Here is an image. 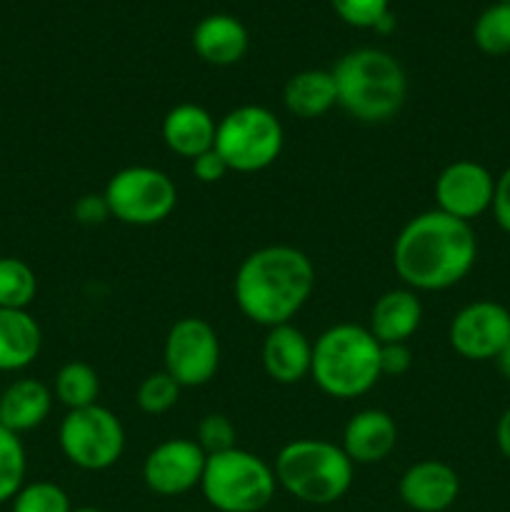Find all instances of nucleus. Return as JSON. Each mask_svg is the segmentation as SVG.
I'll return each mask as SVG.
<instances>
[{
	"label": "nucleus",
	"mask_w": 510,
	"mask_h": 512,
	"mask_svg": "<svg viewBox=\"0 0 510 512\" xmlns=\"http://www.w3.org/2000/svg\"><path fill=\"white\" fill-rule=\"evenodd\" d=\"M478 260L473 225L435 210L415 215L393 243V268L405 288L440 293L468 278Z\"/></svg>",
	"instance_id": "obj_1"
},
{
	"label": "nucleus",
	"mask_w": 510,
	"mask_h": 512,
	"mask_svg": "<svg viewBox=\"0 0 510 512\" xmlns=\"http://www.w3.org/2000/svg\"><path fill=\"white\" fill-rule=\"evenodd\" d=\"M315 290V265L293 245H265L245 255L233 278L240 313L255 325L293 323Z\"/></svg>",
	"instance_id": "obj_2"
},
{
	"label": "nucleus",
	"mask_w": 510,
	"mask_h": 512,
	"mask_svg": "<svg viewBox=\"0 0 510 512\" xmlns=\"http://www.w3.org/2000/svg\"><path fill=\"white\" fill-rule=\"evenodd\" d=\"M338 105L358 123L393 120L408 98V75L395 55L380 48H355L330 70Z\"/></svg>",
	"instance_id": "obj_3"
},
{
	"label": "nucleus",
	"mask_w": 510,
	"mask_h": 512,
	"mask_svg": "<svg viewBox=\"0 0 510 512\" xmlns=\"http://www.w3.org/2000/svg\"><path fill=\"white\" fill-rule=\"evenodd\" d=\"M310 378L320 393L353 400L370 393L380 375V343L365 325L338 323L315 338Z\"/></svg>",
	"instance_id": "obj_4"
},
{
	"label": "nucleus",
	"mask_w": 510,
	"mask_h": 512,
	"mask_svg": "<svg viewBox=\"0 0 510 512\" xmlns=\"http://www.w3.org/2000/svg\"><path fill=\"white\" fill-rule=\"evenodd\" d=\"M275 480L290 498L305 505H333L348 495L355 465L340 445L323 438H298L280 448Z\"/></svg>",
	"instance_id": "obj_5"
},
{
	"label": "nucleus",
	"mask_w": 510,
	"mask_h": 512,
	"mask_svg": "<svg viewBox=\"0 0 510 512\" xmlns=\"http://www.w3.org/2000/svg\"><path fill=\"white\" fill-rule=\"evenodd\" d=\"M200 490L205 503L218 512H260L273 503L278 480L273 465L260 455L233 448L208 455Z\"/></svg>",
	"instance_id": "obj_6"
},
{
	"label": "nucleus",
	"mask_w": 510,
	"mask_h": 512,
	"mask_svg": "<svg viewBox=\"0 0 510 512\" xmlns=\"http://www.w3.org/2000/svg\"><path fill=\"white\" fill-rule=\"evenodd\" d=\"M285 145L283 123L265 105H238L218 120L215 150L230 173H260L280 158Z\"/></svg>",
	"instance_id": "obj_7"
},
{
	"label": "nucleus",
	"mask_w": 510,
	"mask_h": 512,
	"mask_svg": "<svg viewBox=\"0 0 510 512\" xmlns=\"http://www.w3.org/2000/svg\"><path fill=\"white\" fill-rule=\"evenodd\" d=\"M110 218L133 228L163 223L178 205V188L168 173L150 165H128L110 175L103 190Z\"/></svg>",
	"instance_id": "obj_8"
},
{
	"label": "nucleus",
	"mask_w": 510,
	"mask_h": 512,
	"mask_svg": "<svg viewBox=\"0 0 510 512\" xmlns=\"http://www.w3.org/2000/svg\"><path fill=\"white\" fill-rule=\"evenodd\" d=\"M58 443L70 465L85 473L113 468L125 450V428L105 405L68 410L58 430Z\"/></svg>",
	"instance_id": "obj_9"
},
{
	"label": "nucleus",
	"mask_w": 510,
	"mask_h": 512,
	"mask_svg": "<svg viewBox=\"0 0 510 512\" xmlns=\"http://www.w3.org/2000/svg\"><path fill=\"white\" fill-rule=\"evenodd\" d=\"M165 373L180 388H200L218 375L220 338L218 330L203 318H180L170 325L163 343Z\"/></svg>",
	"instance_id": "obj_10"
},
{
	"label": "nucleus",
	"mask_w": 510,
	"mask_h": 512,
	"mask_svg": "<svg viewBox=\"0 0 510 512\" xmlns=\"http://www.w3.org/2000/svg\"><path fill=\"white\" fill-rule=\"evenodd\" d=\"M450 348L470 363L495 360L510 343V310L495 300H475L453 315Z\"/></svg>",
	"instance_id": "obj_11"
},
{
	"label": "nucleus",
	"mask_w": 510,
	"mask_h": 512,
	"mask_svg": "<svg viewBox=\"0 0 510 512\" xmlns=\"http://www.w3.org/2000/svg\"><path fill=\"white\" fill-rule=\"evenodd\" d=\"M208 455L190 438H170L155 445L143 460V483L160 498H178L200 488Z\"/></svg>",
	"instance_id": "obj_12"
},
{
	"label": "nucleus",
	"mask_w": 510,
	"mask_h": 512,
	"mask_svg": "<svg viewBox=\"0 0 510 512\" xmlns=\"http://www.w3.org/2000/svg\"><path fill=\"white\" fill-rule=\"evenodd\" d=\"M495 175L475 160H455L435 178V203L440 213L473 223L493 205Z\"/></svg>",
	"instance_id": "obj_13"
},
{
	"label": "nucleus",
	"mask_w": 510,
	"mask_h": 512,
	"mask_svg": "<svg viewBox=\"0 0 510 512\" xmlns=\"http://www.w3.org/2000/svg\"><path fill=\"white\" fill-rule=\"evenodd\" d=\"M398 495L415 512H445L458 500L460 478L443 460H420L400 475Z\"/></svg>",
	"instance_id": "obj_14"
},
{
	"label": "nucleus",
	"mask_w": 510,
	"mask_h": 512,
	"mask_svg": "<svg viewBox=\"0 0 510 512\" xmlns=\"http://www.w3.org/2000/svg\"><path fill=\"white\" fill-rule=\"evenodd\" d=\"M395 445H398V425L393 415L378 408H365L345 423L340 448L353 465H375L390 458Z\"/></svg>",
	"instance_id": "obj_15"
},
{
	"label": "nucleus",
	"mask_w": 510,
	"mask_h": 512,
	"mask_svg": "<svg viewBox=\"0 0 510 512\" xmlns=\"http://www.w3.org/2000/svg\"><path fill=\"white\" fill-rule=\"evenodd\" d=\"M263 370L273 383L295 385L310 378V363H313V343L308 335L293 323L268 328L263 340Z\"/></svg>",
	"instance_id": "obj_16"
},
{
	"label": "nucleus",
	"mask_w": 510,
	"mask_h": 512,
	"mask_svg": "<svg viewBox=\"0 0 510 512\" xmlns=\"http://www.w3.org/2000/svg\"><path fill=\"white\" fill-rule=\"evenodd\" d=\"M423 323V303L420 295L410 288L385 290L370 308L365 328L380 345L408 343Z\"/></svg>",
	"instance_id": "obj_17"
},
{
	"label": "nucleus",
	"mask_w": 510,
	"mask_h": 512,
	"mask_svg": "<svg viewBox=\"0 0 510 512\" xmlns=\"http://www.w3.org/2000/svg\"><path fill=\"white\" fill-rule=\"evenodd\" d=\"M248 28L235 15L213 13L205 15L193 30V50L203 63L215 68H228L240 63L248 53Z\"/></svg>",
	"instance_id": "obj_18"
},
{
	"label": "nucleus",
	"mask_w": 510,
	"mask_h": 512,
	"mask_svg": "<svg viewBox=\"0 0 510 512\" xmlns=\"http://www.w3.org/2000/svg\"><path fill=\"white\" fill-rule=\"evenodd\" d=\"M215 130L218 123L203 105L180 103L165 113L160 133L170 153L193 160L215 148Z\"/></svg>",
	"instance_id": "obj_19"
},
{
	"label": "nucleus",
	"mask_w": 510,
	"mask_h": 512,
	"mask_svg": "<svg viewBox=\"0 0 510 512\" xmlns=\"http://www.w3.org/2000/svg\"><path fill=\"white\" fill-rule=\"evenodd\" d=\"M53 410V393L35 378H20L0 395V425L20 435L45 423Z\"/></svg>",
	"instance_id": "obj_20"
},
{
	"label": "nucleus",
	"mask_w": 510,
	"mask_h": 512,
	"mask_svg": "<svg viewBox=\"0 0 510 512\" xmlns=\"http://www.w3.org/2000/svg\"><path fill=\"white\" fill-rule=\"evenodd\" d=\"M43 330L28 310L0 308V373H18L38 360Z\"/></svg>",
	"instance_id": "obj_21"
},
{
	"label": "nucleus",
	"mask_w": 510,
	"mask_h": 512,
	"mask_svg": "<svg viewBox=\"0 0 510 512\" xmlns=\"http://www.w3.org/2000/svg\"><path fill=\"white\" fill-rule=\"evenodd\" d=\"M283 105L300 120L323 118L338 105V90L330 70L310 68L290 75L283 88Z\"/></svg>",
	"instance_id": "obj_22"
},
{
	"label": "nucleus",
	"mask_w": 510,
	"mask_h": 512,
	"mask_svg": "<svg viewBox=\"0 0 510 512\" xmlns=\"http://www.w3.org/2000/svg\"><path fill=\"white\" fill-rule=\"evenodd\" d=\"M53 395L68 410H80L88 408V405H95L100 395L98 370L93 365L83 363V360H70L55 375Z\"/></svg>",
	"instance_id": "obj_23"
},
{
	"label": "nucleus",
	"mask_w": 510,
	"mask_h": 512,
	"mask_svg": "<svg viewBox=\"0 0 510 512\" xmlns=\"http://www.w3.org/2000/svg\"><path fill=\"white\" fill-rule=\"evenodd\" d=\"M38 295V278L20 258H0V308L28 310Z\"/></svg>",
	"instance_id": "obj_24"
},
{
	"label": "nucleus",
	"mask_w": 510,
	"mask_h": 512,
	"mask_svg": "<svg viewBox=\"0 0 510 512\" xmlns=\"http://www.w3.org/2000/svg\"><path fill=\"white\" fill-rule=\"evenodd\" d=\"M473 40L480 53L510 55V3H493L478 15L473 25Z\"/></svg>",
	"instance_id": "obj_25"
},
{
	"label": "nucleus",
	"mask_w": 510,
	"mask_h": 512,
	"mask_svg": "<svg viewBox=\"0 0 510 512\" xmlns=\"http://www.w3.org/2000/svg\"><path fill=\"white\" fill-rule=\"evenodd\" d=\"M25 470H28V458H25L23 440L0 425V505L20 493L25 485Z\"/></svg>",
	"instance_id": "obj_26"
},
{
	"label": "nucleus",
	"mask_w": 510,
	"mask_h": 512,
	"mask_svg": "<svg viewBox=\"0 0 510 512\" xmlns=\"http://www.w3.org/2000/svg\"><path fill=\"white\" fill-rule=\"evenodd\" d=\"M180 385L165 370L145 375L143 383L135 390V403L145 415H163L180 400Z\"/></svg>",
	"instance_id": "obj_27"
},
{
	"label": "nucleus",
	"mask_w": 510,
	"mask_h": 512,
	"mask_svg": "<svg viewBox=\"0 0 510 512\" xmlns=\"http://www.w3.org/2000/svg\"><path fill=\"white\" fill-rule=\"evenodd\" d=\"M68 493L50 480H35L20 488L10 512H70Z\"/></svg>",
	"instance_id": "obj_28"
},
{
	"label": "nucleus",
	"mask_w": 510,
	"mask_h": 512,
	"mask_svg": "<svg viewBox=\"0 0 510 512\" xmlns=\"http://www.w3.org/2000/svg\"><path fill=\"white\" fill-rule=\"evenodd\" d=\"M235 438H238V433H235V425L230 423L228 415L210 413L198 423V433H195L193 440L205 455H218L225 453V450L238 448Z\"/></svg>",
	"instance_id": "obj_29"
},
{
	"label": "nucleus",
	"mask_w": 510,
	"mask_h": 512,
	"mask_svg": "<svg viewBox=\"0 0 510 512\" xmlns=\"http://www.w3.org/2000/svg\"><path fill=\"white\" fill-rule=\"evenodd\" d=\"M330 5L345 25L360 30H375L390 13V0H330Z\"/></svg>",
	"instance_id": "obj_30"
},
{
	"label": "nucleus",
	"mask_w": 510,
	"mask_h": 512,
	"mask_svg": "<svg viewBox=\"0 0 510 512\" xmlns=\"http://www.w3.org/2000/svg\"><path fill=\"white\" fill-rule=\"evenodd\" d=\"M73 215L80 225H88V228L103 225L110 218L108 200H105L103 193H85L83 198L75 200Z\"/></svg>",
	"instance_id": "obj_31"
},
{
	"label": "nucleus",
	"mask_w": 510,
	"mask_h": 512,
	"mask_svg": "<svg viewBox=\"0 0 510 512\" xmlns=\"http://www.w3.org/2000/svg\"><path fill=\"white\" fill-rule=\"evenodd\" d=\"M413 365V353L408 343H390L380 345V375H393L400 378Z\"/></svg>",
	"instance_id": "obj_32"
},
{
	"label": "nucleus",
	"mask_w": 510,
	"mask_h": 512,
	"mask_svg": "<svg viewBox=\"0 0 510 512\" xmlns=\"http://www.w3.org/2000/svg\"><path fill=\"white\" fill-rule=\"evenodd\" d=\"M190 170H193L195 180H200V183H205V185L220 183V180L230 173L228 163L220 158V153L215 148L190 160Z\"/></svg>",
	"instance_id": "obj_33"
},
{
	"label": "nucleus",
	"mask_w": 510,
	"mask_h": 512,
	"mask_svg": "<svg viewBox=\"0 0 510 512\" xmlns=\"http://www.w3.org/2000/svg\"><path fill=\"white\" fill-rule=\"evenodd\" d=\"M490 213H493L495 223L500 225V230H505V233L510 235V165L498 175V178H495V193H493Z\"/></svg>",
	"instance_id": "obj_34"
},
{
	"label": "nucleus",
	"mask_w": 510,
	"mask_h": 512,
	"mask_svg": "<svg viewBox=\"0 0 510 512\" xmlns=\"http://www.w3.org/2000/svg\"><path fill=\"white\" fill-rule=\"evenodd\" d=\"M495 445H498L500 455L510 463V408L503 410L495 425Z\"/></svg>",
	"instance_id": "obj_35"
},
{
	"label": "nucleus",
	"mask_w": 510,
	"mask_h": 512,
	"mask_svg": "<svg viewBox=\"0 0 510 512\" xmlns=\"http://www.w3.org/2000/svg\"><path fill=\"white\" fill-rule=\"evenodd\" d=\"M495 365H498L500 375H503L505 380H510V343L500 350V355L495 358Z\"/></svg>",
	"instance_id": "obj_36"
},
{
	"label": "nucleus",
	"mask_w": 510,
	"mask_h": 512,
	"mask_svg": "<svg viewBox=\"0 0 510 512\" xmlns=\"http://www.w3.org/2000/svg\"><path fill=\"white\" fill-rule=\"evenodd\" d=\"M70 512H103V510H98V508H73Z\"/></svg>",
	"instance_id": "obj_37"
},
{
	"label": "nucleus",
	"mask_w": 510,
	"mask_h": 512,
	"mask_svg": "<svg viewBox=\"0 0 510 512\" xmlns=\"http://www.w3.org/2000/svg\"><path fill=\"white\" fill-rule=\"evenodd\" d=\"M495 3H510V0H495Z\"/></svg>",
	"instance_id": "obj_38"
}]
</instances>
